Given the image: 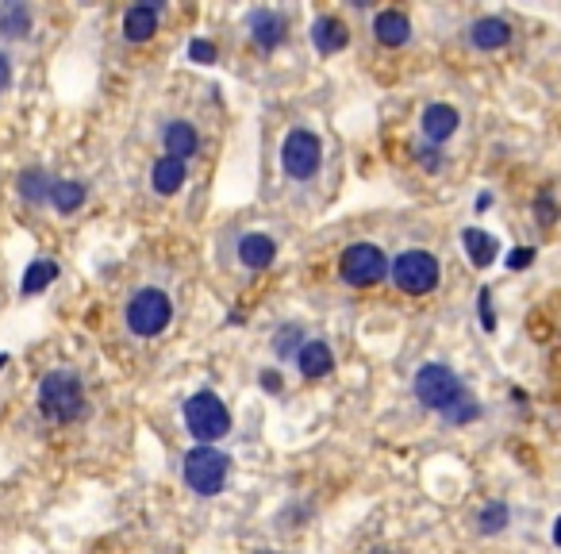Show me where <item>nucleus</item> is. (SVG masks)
Here are the masks:
<instances>
[{"mask_svg": "<svg viewBox=\"0 0 561 554\" xmlns=\"http://www.w3.org/2000/svg\"><path fill=\"white\" fill-rule=\"evenodd\" d=\"M39 412L47 416L50 424H74L85 412V385L81 374L70 366L50 370L47 378L39 381Z\"/></svg>", "mask_w": 561, "mask_h": 554, "instance_id": "f257e3e1", "label": "nucleus"}, {"mask_svg": "<svg viewBox=\"0 0 561 554\" xmlns=\"http://www.w3.org/2000/svg\"><path fill=\"white\" fill-rule=\"evenodd\" d=\"M181 420H185V431L196 439V447H212L231 435V408L220 401V393L212 389H200L189 401L181 404Z\"/></svg>", "mask_w": 561, "mask_h": 554, "instance_id": "f03ea898", "label": "nucleus"}, {"mask_svg": "<svg viewBox=\"0 0 561 554\" xmlns=\"http://www.w3.org/2000/svg\"><path fill=\"white\" fill-rule=\"evenodd\" d=\"M389 281L404 293V297H427L435 293L442 281V262L431 251H412L396 254L389 262Z\"/></svg>", "mask_w": 561, "mask_h": 554, "instance_id": "7ed1b4c3", "label": "nucleus"}, {"mask_svg": "<svg viewBox=\"0 0 561 554\" xmlns=\"http://www.w3.org/2000/svg\"><path fill=\"white\" fill-rule=\"evenodd\" d=\"M173 320V301L170 293H162L158 285H143L139 293H131V301L123 308V324L131 335H139V339H154V335H162V331L170 328Z\"/></svg>", "mask_w": 561, "mask_h": 554, "instance_id": "20e7f679", "label": "nucleus"}, {"mask_svg": "<svg viewBox=\"0 0 561 554\" xmlns=\"http://www.w3.org/2000/svg\"><path fill=\"white\" fill-rule=\"evenodd\" d=\"M462 397H465L462 378H458L446 362H423V366L415 370V401L423 404V408L446 416Z\"/></svg>", "mask_w": 561, "mask_h": 554, "instance_id": "39448f33", "label": "nucleus"}, {"mask_svg": "<svg viewBox=\"0 0 561 554\" xmlns=\"http://www.w3.org/2000/svg\"><path fill=\"white\" fill-rule=\"evenodd\" d=\"M231 474V458L220 447H193L181 462V478L196 497H220Z\"/></svg>", "mask_w": 561, "mask_h": 554, "instance_id": "423d86ee", "label": "nucleus"}, {"mask_svg": "<svg viewBox=\"0 0 561 554\" xmlns=\"http://www.w3.org/2000/svg\"><path fill=\"white\" fill-rule=\"evenodd\" d=\"M339 277L342 285H350V289H373V285H381L389 277V258H385V251L377 243H369V239L350 243L339 254Z\"/></svg>", "mask_w": 561, "mask_h": 554, "instance_id": "0eeeda50", "label": "nucleus"}, {"mask_svg": "<svg viewBox=\"0 0 561 554\" xmlns=\"http://www.w3.org/2000/svg\"><path fill=\"white\" fill-rule=\"evenodd\" d=\"M281 166L293 181H312L323 166V139L312 127H293L281 143Z\"/></svg>", "mask_w": 561, "mask_h": 554, "instance_id": "6e6552de", "label": "nucleus"}, {"mask_svg": "<svg viewBox=\"0 0 561 554\" xmlns=\"http://www.w3.org/2000/svg\"><path fill=\"white\" fill-rule=\"evenodd\" d=\"M246 31H250V39H254V47L258 51H277L285 39H289V24H285V16L281 12H273V8H254L250 16H246Z\"/></svg>", "mask_w": 561, "mask_h": 554, "instance_id": "1a4fd4ad", "label": "nucleus"}, {"mask_svg": "<svg viewBox=\"0 0 561 554\" xmlns=\"http://www.w3.org/2000/svg\"><path fill=\"white\" fill-rule=\"evenodd\" d=\"M458 124H462V116H458L454 104H427L423 116H419V131H423V139H427L431 147H442L446 139H454V135H458Z\"/></svg>", "mask_w": 561, "mask_h": 554, "instance_id": "9d476101", "label": "nucleus"}, {"mask_svg": "<svg viewBox=\"0 0 561 554\" xmlns=\"http://www.w3.org/2000/svg\"><path fill=\"white\" fill-rule=\"evenodd\" d=\"M235 254H239V262H243L246 270L258 274V270H269V266H273V258H277V239L266 235V231H246V235H239Z\"/></svg>", "mask_w": 561, "mask_h": 554, "instance_id": "9b49d317", "label": "nucleus"}, {"mask_svg": "<svg viewBox=\"0 0 561 554\" xmlns=\"http://www.w3.org/2000/svg\"><path fill=\"white\" fill-rule=\"evenodd\" d=\"M158 20H162V4H154V0L131 4L123 12V39L127 43H147L150 35L158 31Z\"/></svg>", "mask_w": 561, "mask_h": 554, "instance_id": "f8f14e48", "label": "nucleus"}, {"mask_svg": "<svg viewBox=\"0 0 561 554\" xmlns=\"http://www.w3.org/2000/svg\"><path fill=\"white\" fill-rule=\"evenodd\" d=\"M373 39L381 43V47H404L408 39H412V20L400 12V8H381L377 16H373Z\"/></svg>", "mask_w": 561, "mask_h": 554, "instance_id": "ddd939ff", "label": "nucleus"}, {"mask_svg": "<svg viewBox=\"0 0 561 554\" xmlns=\"http://www.w3.org/2000/svg\"><path fill=\"white\" fill-rule=\"evenodd\" d=\"M312 47H316L319 54H339V51H346L350 47V27L342 24V16H316L312 20Z\"/></svg>", "mask_w": 561, "mask_h": 554, "instance_id": "4468645a", "label": "nucleus"}, {"mask_svg": "<svg viewBox=\"0 0 561 554\" xmlns=\"http://www.w3.org/2000/svg\"><path fill=\"white\" fill-rule=\"evenodd\" d=\"M296 370H300V378H308V381L327 378V374L335 370V354H331V347H327L323 339H308V343L300 347V354H296Z\"/></svg>", "mask_w": 561, "mask_h": 554, "instance_id": "2eb2a0df", "label": "nucleus"}, {"mask_svg": "<svg viewBox=\"0 0 561 554\" xmlns=\"http://www.w3.org/2000/svg\"><path fill=\"white\" fill-rule=\"evenodd\" d=\"M469 43L477 51H504L512 43V24L504 16H485V20L469 27Z\"/></svg>", "mask_w": 561, "mask_h": 554, "instance_id": "dca6fc26", "label": "nucleus"}, {"mask_svg": "<svg viewBox=\"0 0 561 554\" xmlns=\"http://www.w3.org/2000/svg\"><path fill=\"white\" fill-rule=\"evenodd\" d=\"M462 251L477 270H488L500 258V239L481 231V227H462Z\"/></svg>", "mask_w": 561, "mask_h": 554, "instance_id": "f3484780", "label": "nucleus"}, {"mask_svg": "<svg viewBox=\"0 0 561 554\" xmlns=\"http://www.w3.org/2000/svg\"><path fill=\"white\" fill-rule=\"evenodd\" d=\"M162 147L170 158H181V162H189L196 151H200V135H196V127L189 120H170V124L162 127Z\"/></svg>", "mask_w": 561, "mask_h": 554, "instance_id": "a211bd4d", "label": "nucleus"}, {"mask_svg": "<svg viewBox=\"0 0 561 554\" xmlns=\"http://www.w3.org/2000/svg\"><path fill=\"white\" fill-rule=\"evenodd\" d=\"M181 185H185V162L162 154V158L150 166V189H154L158 197H173Z\"/></svg>", "mask_w": 561, "mask_h": 554, "instance_id": "6ab92c4d", "label": "nucleus"}, {"mask_svg": "<svg viewBox=\"0 0 561 554\" xmlns=\"http://www.w3.org/2000/svg\"><path fill=\"white\" fill-rule=\"evenodd\" d=\"M16 189H20V197H24L31 208H39V204H50V193H54V177H50L43 166H27L24 174L16 177Z\"/></svg>", "mask_w": 561, "mask_h": 554, "instance_id": "aec40b11", "label": "nucleus"}, {"mask_svg": "<svg viewBox=\"0 0 561 554\" xmlns=\"http://www.w3.org/2000/svg\"><path fill=\"white\" fill-rule=\"evenodd\" d=\"M27 31H31V8H27L24 0L0 4V35L4 39H24Z\"/></svg>", "mask_w": 561, "mask_h": 554, "instance_id": "412c9836", "label": "nucleus"}, {"mask_svg": "<svg viewBox=\"0 0 561 554\" xmlns=\"http://www.w3.org/2000/svg\"><path fill=\"white\" fill-rule=\"evenodd\" d=\"M89 201V189H85V181H54V193H50V204L62 212V216H74L81 212Z\"/></svg>", "mask_w": 561, "mask_h": 554, "instance_id": "4be33fe9", "label": "nucleus"}, {"mask_svg": "<svg viewBox=\"0 0 561 554\" xmlns=\"http://www.w3.org/2000/svg\"><path fill=\"white\" fill-rule=\"evenodd\" d=\"M304 343H308V335H304V324H281V328L273 331V343H269V347H273V354H277V358H281V362H289V358H293L296 362V354H300V347H304Z\"/></svg>", "mask_w": 561, "mask_h": 554, "instance_id": "5701e85b", "label": "nucleus"}, {"mask_svg": "<svg viewBox=\"0 0 561 554\" xmlns=\"http://www.w3.org/2000/svg\"><path fill=\"white\" fill-rule=\"evenodd\" d=\"M54 277H58V262H50V258H35V262L24 270L20 293H24V297H35V293L50 289V281H54Z\"/></svg>", "mask_w": 561, "mask_h": 554, "instance_id": "b1692460", "label": "nucleus"}, {"mask_svg": "<svg viewBox=\"0 0 561 554\" xmlns=\"http://www.w3.org/2000/svg\"><path fill=\"white\" fill-rule=\"evenodd\" d=\"M512 524V508L508 501H488L481 508V516H477V531L481 535H500V531Z\"/></svg>", "mask_w": 561, "mask_h": 554, "instance_id": "393cba45", "label": "nucleus"}, {"mask_svg": "<svg viewBox=\"0 0 561 554\" xmlns=\"http://www.w3.org/2000/svg\"><path fill=\"white\" fill-rule=\"evenodd\" d=\"M535 220H538V227H550V224H558V212H561V204H558V197H554V189H538L535 193Z\"/></svg>", "mask_w": 561, "mask_h": 554, "instance_id": "a878e982", "label": "nucleus"}, {"mask_svg": "<svg viewBox=\"0 0 561 554\" xmlns=\"http://www.w3.org/2000/svg\"><path fill=\"white\" fill-rule=\"evenodd\" d=\"M442 420H446V424H458V428H462V424H473V420H481V404L473 401V397H462Z\"/></svg>", "mask_w": 561, "mask_h": 554, "instance_id": "bb28decb", "label": "nucleus"}, {"mask_svg": "<svg viewBox=\"0 0 561 554\" xmlns=\"http://www.w3.org/2000/svg\"><path fill=\"white\" fill-rule=\"evenodd\" d=\"M415 162H419L427 174H442V166H446L442 151H439V147H431V143H423V147L415 151Z\"/></svg>", "mask_w": 561, "mask_h": 554, "instance_id": "cd10ccee", "label": "nucleus"}, {"mask_svg": "<svg viewBox=\"0 0 561 554\" xmlns=\"http://www.w3.org/2000/svg\"><path fill=\"white\" fill-rule=\"evenodd\" d=\"M189 62L212 66V62H216V47H212L208 39H193V43H189Z\"/></svg>", "mask_w": 561, "mask_h": 554, "instance_id": "c85d7f7f", "label": "nucleus"}, {"mask_svg": "<svg viewBox=\"0 0 561 554\" xmlns=\"http://www.w3.org/2000/svg\"><path fill=\"white\" fill-rule=\"evenodd\" d=\"M477 312H481V328L496 331V312H492V289H481L477 293Z\"/></svg>", "mask_w": 561, "mask_h": 554, "instance_id": "c756f323", "label": "nucleus"}, {"mask_svg": "<svg viewBox=\"0 0 561 554\" xmlns=\"http://www.w3.org/2000/svg\"><path fill=\"white\" fill-rule=\"evenodd\" d=\"M531 262H535V247H515L508 254V270H527Z\"/></svg>", "mask_w": 561, "mask_h": 554, "instance_id": "7c9ffc66", "label": "nucleus"}, {"mask_svg": "<svg viewBox=\"0 0 561 554\" xmlns=\"http://www.w3.org/2000/svg\"><path fill=\"white\" fill-rule=\"evenodd\" d=\"M8 85H12V58L0 51V93H8Z\"/></svg>", "mask_w": 561, "mask_h": 554, "instance_id": "2f4dec72", "label": "nucleus"}, {"mask_svg": "<svg viewBox=\"0 0 561 554\" xmlns=\"http://www.w3.org/2000/svg\"><path fill=\"white\" fill-rule=\"evenodd\" d=\"M262 389H266V393H281L285 381L277 378V370H262Z\"/></svg>", "mask_w": 561, "mask_h": 554, "instance_id": "473e14b6", "label": "nucleus"}, {"mask_svg": "<svg viewBox=\"0 0 561 554\" xmlns=\"http://www.w3.org/2000/svg\"><path fill=\"white\" fill-rule=\"evenodd\" d=\"M485 208H492V193H481V197H477V212H485Z\"/></svg>", "mask_w": 561, "mask_h": 554, "instance_id": "72a5a7b5", "label": "nucleus"}, {"mask_svg": "<svg viewBox=\"0 0 561 554\" xmlns=\"http://www.w3.org/2000/svg\"><path fill=\"white\" fill-rule=\"evenodd\" d=\"M550 535H554V543H558V547H561V516H558V520H554V531H550Z\"/></svg>", "mask_w": 561, "mask_h": 554, "instance_id": "f704fd0d", "label": "nucleus"}, {"mask_svg": "<svg viewBox=\"0 0 561 554\" xmlns=\"http://www.w3.org/2000/svg\"><path fill=\"white\" fill-rule=\"evenodd\" d=\"M4 366H8V354H0V370H4Z\"/></svg>", "mask_w": 561, "mask_h": 554, "instance_id": "c9c22d12", "label": "nucleus"}, {"mask_svg": "<svg viewBox=\"0 0 561 554\" xmlns=\"http://www.w3.org/2000/svg\"><path fill=\"white\" fill-rule=\"evenodd\" d=\"M373 554H392V551H373Z\"/></svg>", "mask_w": 561, "mask_h": 554, "instance_id": "e433bc0d", "label": "nucleus"}, {"mask_svg": "<svg viewBox=\"0 0 561 554\" xmlns=\"http://www.w3.org/2000/svg\"><path fill=\"white\" fill-rule=\"evenodd\" d=\"M258 554H277V551H258Z\"/></svg>", "mask_w": 561, "mask_h": 554, "instance_id": "4c0bfd02", "label": "nucleus"}]
</instances>
